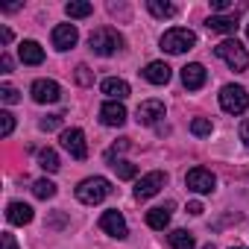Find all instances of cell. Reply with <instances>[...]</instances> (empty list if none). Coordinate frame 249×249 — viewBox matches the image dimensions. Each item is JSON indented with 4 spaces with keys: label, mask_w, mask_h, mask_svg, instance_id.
<instances>
[{
    "label": "cell",
    "mask_w": 249,
    "mask_h": 249,
    "mask_svg": "<svg viewBox=\"0 0 249 249\" xmlns=\"http://www.w3.org/2000/svg\"><path fill=\"white\" fill-rule=\"evenodd\" d=\"M88 44H91V50L97 56H111V53H117L123 47V36L117 30H111V27H100V30H94L88 36Z\"/></svg>",
    "instance_id": "6da1fadb"
},
{
    "label": "cell",
    "mask_w": 249,
    "mask_h": 249,
    "mask_svg": "<svg viewBox=\"0 0 249 249\" xmlns=\"http://www.w3.org/2000/svg\"><path fill=\"white\" fill-rule=\"evenodd\" d=\"M111 194V182L103 179V176H91V179H82L79 188H76V199L85 202V205H97L103 202L106 196Z\"/></svg>",
    "instance_id": "7a4b0ae2"
},
{
    "label": "cell",
    "mask_w": 249,
    "mask_h": 249,
    "mask_svg": "<svg viewBox=\"0 0 249 249\" xmlns=\"http://www.w3.org/2000/svg\"><path fill=\"white\" fill-rule=\"evenodd\" d=\"M214 53H217L231 71H246V68H249V53H246V47H243L240 41H234V38L220 41V44L214 47Z\"/></svg>",
    "instance_id": "3957f363"
},
{
    "label": "cell",
    "mask_w": 249,
    "mask_h": 249,
    "mask_svg": "<svg viewBox=\"0 0 249 249\" xmlns=\"http://www.w3.org/2000/svg\"><path fill=\"white\" fill-rule=\"evenodd\" d=\"M220 106H223V111H229V114H243V111L249 108V91L240 88V85H226V88L220 91Z\"/></svg>",
    "instance_id": "277c9868"
},
{
    "label": "cell",
    "mask_w": 249,
    "mask_h": 249,
    "mask_svg": "<svg viewBox=\"0 0 249 249\" xmlns=\"http://www.w3.org/2000/svg\"><path fill=\"white\" fill-rule=\"evenodd\" d=\"M194 44H196V36H194L191 30H182V27L167 30V33L161 36V50H167V53H185V50H191Z\"/></svg>",
    "instance_id": "5b68a950"
},
{
    "label": "cell",
    "mask_w": 249,
    "mask_h": 249,
    "mask_svg": "<svg viewBox=\"0 0 249 249\" xmlns=\"http://www.w3.org/2000/svg\"><path fill=\"white\" fill-rule=\"evenodd\" d=\"M185 185H188V191H194V194H211L214 185H217V179H214L211 170H205V167H194V170H188Z\"/></svg>",
    "instance_id": "8992f818"
},
{
    "label": "cell",
    "mask_w": 249,
    "mask_h": 249,
    "mask_svg": "<svg viewBox=\"0 0 249 249\" xmlns=\"http://www.w3.org/2000/svg\"><path fill=\"white\" fill-rule=\"evenodd\" d=\"M164 185H167V173L153 170V173H147V176L138 179V185H135V196H138V199H150V196H156Z\"/></svg>",
    "instance_id": "52a82bcc"
},
{
    "label": "cell",
    "mask_w": 249,
    "mask_h": 249,
    "mask_svg": "<svg viewBox=\"0 0 249 249\" xmlns=\"http://www.w3.org/2000/svg\"><path fill=\"white\" fill-rule=\"evenodd\" d=\"M62 147H65L76 161H85V159H88V144H85L82 129H65V132H62Z\"/></svg>",
    "instance_id": "ba28073f"
},
{
    "label": "cell",
    "mask_w": 249,
    "mask_h": 249,
    "mask_svg": "<svg viewBox=\"0 0 249 249\" xmlns=\"http://www.w3.org/2000/svg\"><path fill=\"white\" fill-rule=\"evenodd\" d=\"M100 229H103L106 234L117 237V240H123V237L129 234V229H126V220H123V214H120L117 208H111V211H106V214L100 217Z\"/></svg>",
    "instance_id": "9c48e42d"
},
{
    "label": "cell",
    "mask_w": 249,
    "mask_h": 249,
    "mask_svg": "<svg viewBox=\"0 0 249 249\" xmlns=\"http://www.w3.org/2000/svg\"><path fill=\"white\" fill-rule=\"evenodd\" d=\"M30 94H33L36 103H56V100L62 97V88H59V82H53V79H36L33 88H30Z\"/></svg>",
    "instance_id": "30bf717a"
},
{
    "label": "cell",
    "mask_w": 249,
    "mask_h": 249,
    "mask_svg": "<svg viewBox=\"0 0 249 249\" xmlns=\"http://www.w3.org/2000/svg\"><path fill=\"white\" fill-rule=\"evenodd\" d=\"M205 79H208V73H205V68H202L199 62H191V65L182 68V85H185L188 91H199V88L205 85Z\"/></svg>",
    "instance_id": "8fae6325"
},
{
    "label": "cell",
    "mask_w": 249,
    "mask_h": 249,
    "mask_svg": "<svg viewBox=\"0 0 249 249\" xmlns=\"http://www.w3.org/2000/svg\"><path fill=\"white\" fill-rule=\"evenodd\" d=\"M100 120L106 123V126H123V123H126V106L108 100V103L100 108Z\"/></svg>",
    "instance_id": "7c38bea8"
},
{
    "label": "cell",
    "mask_w": 249,
    "mask_h": 249,
    "mask_svg": "<svg viewBox=\"0 0 249 249\" xmlns=\"http://www.w3.org/2000/svg\"><path fill=\"white\" fill-rule=\"evenodd\" d=\"M76 41H79V33H76L73 24H59L53 30V47L56 50H71Z\"/></svg>",
    "instance_id": "4fadbf2b"
},
{
    "label": "cell",
    "mask_w": 249,
    "mask_h": 249,
    "mask_svg": "<svg viewBox=\"0 0 249 249\" xmlns=\"http://www.w3.org/2000/svg\"><path fill=\"white\" fill-rule=\"evenodd\" d=\"M159 117H164V103L161 100H144L138 106V123H144V126H153Z\"/></svg>",
    "instance_id": "5bb4252c"
},
{
    "label": "cell",
    "mask_w": 249,
    "mask_h": 249,
    "mask_svg": "<svg viewBox=\"0 0 249 249\" xmlns=\"http://www.w3.org/2000/svg\"><path fill=\"white\" fill-rule=\"evenodd\" d=\"M103 94L111 100V103H120V100H126L129 97V82L126 79H117V76H108V79H103Z\"/></svg>",
    "instance_id": "9a60e30c"
},
{
    "label": "cell",
    "mask_w": 249,
    "mask_h": 249,
    "mask_svg": "<svg viewBox=\"0 0 249 249\" xmlns=\"http://www.w3.org/2000/svg\"><path fill=\"white\" fill-rule=\"evenodd\" d=\"M144 79L153 85H167L170 82V65L167 62H150L144 68Z\"/></svg>",
    "instance_id": "2e32d148"
},
{
    "label": "cell",
    "mask_w": 249,
    "mask_h": 249,
    "mask_svg": "<svg viewBox=\"0 0 249 249\" xmlns=\"http://www.w3.org/2000/svg\"><path fill=\"white\" fill-rule=\"evenodd\" d=\"M6 220H9L12 226H27V223H33V208H30L27 202H9Z\"/></svg>",
    "instance_id": "e0dca14e"
},
{
    "label": "cell",
    "mask_w": 249,
    "mask_h": 249,
    "mask_svg": "<svg viewBox=\"0 0 249 249\" xmlns=\"http://www.w3.org/2000/svg\"><path fill=\"white\" fill-rule=\"evenodd\" d=\"M18 56H21L24 65H41V62H44V50H41L38 41H21Z\"/></svg>",
    "instance_id": "ac0fdd59"
},
{
    "label": "cell",
    "mask_w": 249,
    "mask_h": 249,
    "mask_svg": "<svg viewBox=\"0 0 249 249\" xmlns=\"http://www.w3.org/2000/svg\"><path fill=\"white\" fill-rule=\"evenodd\" d=\"M205 27L214 30V33H234L240 24H237V15H211L205 21Z\"/></svg>",
    "instance_id": "d6986e66"
},
{
    "label": "cell",
    "mask_w": 249,
    "mask_h": 249,
    "mask_svg": "<svg viewBox=\"0 0 249 249\" xmlns=\"http://www.w3.org/2000/svg\"><path fill=\"white\" fill-rule=\"evenodd\" d=\"M167 223H170V205H159V208H150L147 211V226L150 229H167Z\"/></svg>",
    "instance_id": "ffe728a7"
},
{
    "label": "cell",
    "mask_w": 249,
    "mask_h": 249,
    "mask_svg": "<svg viewBox=\"0 0 249 249\" xmlns=\"http://www.w3.org/2000/svg\"><path fill=\"white\" fill-rule=\"evenodd\" d=\"M170 246H173V249H196V240H194L191 231L176 229V231H170Z\"/></svg>",
    "instance_id": "44dd1931"
},
{
    "label": "cell",
    "mask_w": 249,
    "mask_h": 249,
    "mask_svg": "<svg viewBox=\"0 0 249 249\" xmlns=\"http://www.w3.org/2000/svg\"><path fill=\"white\" fill-rule=\"evenodd\" d=\"M38 167L41 170H47V173H56L62 164H59V156H56V150H50V147H44L41 153H38Z\"/></svg>",
    "instance_id": "7402d4cb"
},
{
    "label": "cell",
    "mask_w": 249,
    "mask_h": 249,
    "mask_svg": "<svg viewBox=\"0 0 249 249\" xmlns=\"http://www.w3.org/2000/svg\"><path fill=\"white\" fill-rule=\"evenodd\" d=\"M65 12H68V18H88L94 12V6L85 3V0H71V3L65 6Z\"/></svg>",
    "instance_id": "603a6c76"
},
{
    "label": "cell",
    "mask_w": 249,
    "mask_h": 249,
    "mask_svg": "<svg viewBox=\"0 0 249 249\" xmlns=\"http://www.w3.org/2000/svg\"><path fill=\"white\" fill-rule=\"evenodd\" d=\"M147 9H150L156 18H173V15H176V6H173V3H161V0H150Z\"/></svg>",
    "instance_id": "cb8c5ba5"
},
{
    "label": "cell",
    "mask_w": 249,
    "mask_h": 249,
    "mask_svg": "<svg viewBox=\"0 0 249 249\" xmlns=\"http://www.w3.org/2000/svg\"><path fill=\"white\" fill-rule=\"evenodd\" d=\"M33 194H36L38 199H50V196H56V185H53L50 179H38V182L33 185Z\"/></svg>",
    "instance_id": "d4e9b609"
},
{
    "label": "cell",
    "mask_w": 249,
    "mask_h": 249,
    "mask_svg": "<svg viewBox=\"0 0 249 249\" xmlns=\"http://www.w3.org/2000/svg\"><path fill=\"white\" fill-rule=\"evenodd\" d=\"M111 167H114L117 179H135V173H138V167L132 161H111Z\"/></svg>",
    "instance_id": "484cf974"
},
{
    "label": "cell",
    "mask_w": 249,
    "mask_h": 249,
    "mask_svg": "<svg viewBox=\"0 0 249 249\" xmlns=\"http://www.w3.org/2000/svg\"><path fill=\"white\" fill-rule=\"evenodd\" d=\"M191 132H194L196 138H205V135H211V120H205V117H196V120L191 123Z\"/></svg>",
    "instance_id": "4316f807"
},
{
    "label": "cell",
    "mask_w": 249,
    "mask_h": 249,
    "mask_svg": "<svg viewBox=\"0 0 249 249\" xmlns=\"http://www.w3.org/2000/svg\"><path fill=\"white\" fill-rule=\"evenodd\" d=\"M12 129H15V117H12L9 111H0V135L9 138V135H12Z\"/></svg>",
    "instance_id": "83f0119b"
},
{
    "label": "cell",
    "mask_w": 249,
    "mask_h": 249,
    "mask_svg": "<svg viewBox=\"0 0 249 249\" xmlns=\"http://www.w3.org/2000/svg\"><path fill=\"white\" fill-rule=\"evenodd\" d=\"M0 100H3L6 106H15V103L21 100V94H18V88H12V85H3V88H0Z\"/></svg>",
    "instance_id": "f1b7e54d"
},
{
    "label": "cell",
    "mask_w": 249,
    "mask_h": 249,
    "mask_svg": "<svg viewBox=\"0 0 249 249\" xmlns=\"http://www.w3.org/2000/svg\"><path fill=\"white\" fill-rule=\"evenodd\" d=\"M38 126H41L44 132H53V129H59V126H62V114H47V117L38 123Z\"/></svg>",
    "instance_id": "f546056e"
},
{
    "label": "cell",
    "mask_w": 249,
    "mask_h": 249,
    "mask_svg": "<svg viewBox=\"0 0 249 249\" xmlns=\"http://www.w3.org/2000/svg\"><path fill=\"white\" fill-rule=\"evenodd\" d=\"M76 82H79V85H91V82H94V73H91L88 65H79V68H76Z\"/></svg>",
    "instance_id": "4dcf8cb0"
},
{
    "label": "cell",
    "mask_w": 249,
    "mask_h": 249,
    "mask_svg": "<svg viewBox=\"0 0 249 249\" xmlns=\"http://www.w3.org/2000/svg\"><path fill=\"white\" fill-rule=\"evenodd\" d=\"M123 150H129V138H120L117 144H111V147H108V153H106V159H108V161H114V156H117V153H123Z\"/></svg>",
    "instance_id": "1f68e13d"
},
{
    "label": "cell",
    "mask_w": 249,
    "mask_h": 249,
    "mask_svg": "<svg viewBox=\"0 0 249 249\" xmlns=\"http://www.w3.org/2000/svg\"><path fill=\"white\" fill-rule=\"evenodd\" d=\"M211 9L214 12H226V9H231V0H211Z\"/></svg>",
    "instance_id": "d6a6232c"
},
{
    "label": "cell",
    "mask_w": 249,
    "mask_h": 249,
    "mask_svg": "<svg viewBox=\"0 0 249 249\" xmlns=\"http://www.w3.org/2000/svg\"><path fill=\"white\" fill-rule=\"evenodd\" d=\"M240 141L249 147V120H243V123H240Z\"/></svg>",
    "instance_id": "836d02e7"
},
{
    "label": "cell",
    "mask_w": 249,
    "mask_h": 249,
    "mask_svg": "<svg viewBox=\"0 0 249 249\" xmlns=\"http://www.w3.org/2000/svg\"><path fill=\"white\" fill-rule=\"evenodd\" d=\"M0 240H3V249H18V243H15V237H12V234H3Z\"/></svg>",
    "instance_id": "e575fe53"
},
{
    "label": "cell",
    "mask_w": 249,
    "mask_h": 249,
    "mask_svg": "<svg viewBox=\"0 0 249 249\" xmlns=\"http://www.w3.org/2000/svg\"><path fill=\"white\" fill-rule=\"evenodd\" d=\"M202 211H205V208H202V202H188V214H194V217H196V214H202Z\"/></svg>",
    "instance_id": "d590c367"
},
{
    "label": "cell",
    "mask_w": 249,
    "mask_h": 249,
    "mask_svg": "<svg viewBox=\"0 0 249 249\" xmlns=\"http://www.w3.org/2000/svg\"><path fill=\"white\" fill-rule=\"evenodd\" d=\"M0 68H3V73H9V71H12V59H9L6 53L0 56Z\"/></svg>",
    "instance_id": "8d00e7d4"
},
{
    "label": "cell",
    "mask_w": 249,
    "mask_h": 249,
    "mask_svg": "<svg viewBox=\"0 0 249 249\" xmlns=\"http://www.w3.org/2000/svg\"><path fill=\"white\" fill-rule=\"evenodd\" d=\"M0 41H3V44H9V41H12V30H6V27L0 30Z\"/></svg>",
    "instance_id": "74e56055"
},
{
    "label": "cell",
    "mask_w": 249,
    "mask_h": 249,
    "mask_svg": "<svg viewBox=\"0 0 249 249\" xmlns=\"http://www.w3.org/2000/svg\"><path fill=\"white\" fill-rule=\"evenodd\" d=\"M246 38H249V24H246Z\"/></svg>",
    "instance_id": "f35d334b"
},
{
    "label": "cell",
    "mask_w": 249,
    "mask_h": 249,
    "mask_svg": "<svg viewBox=\"0 0 249 249\" xmlns=\"http://www.w3.org/2000/svg\"><path fill=\"white\" fill-rule=\"evenodd\" d=\"M231 249H243V246H231Z\"/></svg>",
    "instance_id": "ab89813d"
}]
</instances>
